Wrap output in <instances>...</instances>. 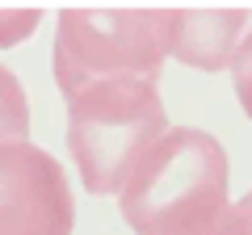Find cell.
Here are the masks:
<instances>
[{
  "label": "cell",
  "mask_w": 252,
  "mask_h": 235,
  "mask_svg": "<svg viewBox=\"0 0 252 235\" xmlns=\"http://www.w3.org/2000/svg\"><path fill=\"white\" fill-rule=\"evenodd\" d=\"M227 206V151L193 126L164 130L122 185V218L135 235H198Z\"/></svg>",
  "instance_id": "cell-1"
},
{
  "label": "cell",
  "mask_w": 252,
  "mask_h": 235,
  "mask_svg": "<svg viewBox=\"0 0 252 235\" xmlns=\"http://www.w3.org/2000/svg\"><path fill=\"white\" fill-rule=\"evenodd\" d=\"M164 130L168 114L147 80H101L67 97V147L89 193H122Z\"/></svg>",
  "instance_id": "cell-2"
},
{
  "label": "cell",
  "mask_w": 252,
  "mask_h": 235,
  "mask_svg": "<svg viewBox=\"0 0 252 235\" xmlns=\"http://www.w3.org/2000/svg\"><path fill=\"white\" fill-rule=\"evenodd\" d=\"M172 9H63L55 84L63 97L101 80H160Z\"/></svg>",
  "instance_id": "cell-3"
},
{
  "label": "cell",
  "mask_w": 252,
  "mask_h": 235,
  "mask_svg": "<svg viewBox=\"0 0 252 235\" xmlns=\"http://www.w3.org/2000/svg\"><path fill=\"white\" fill-rule=\"evenodd\" d=\"M76 206L67 172L51 151L26 143L0 147V235H72Z\"/></svg>",
  "instance_id": "cell-4"
},
{
  "label": "cell",
  "mask_w": 252,
  "mask_h": 235,
  "mask_svg": "<svg viewBox=\"0 0 252 235\" xmlns=\"http://www.w3.org/2000/svg\"><path fill=\"white\" fill-rule=\"evenodd\" d=\"M244 9H172L168 17V55L198 72H223L248 26Z\"/></svg>",
  "instance_id": "cell-5"
},
{
  "label": "cell",
  "mask_w": 252,
  "mask_h": 235,
  "mask_svg": "<svg viewBox=\"0 0 252 235\" xmlns=\"http://www.w3.org/2000/svg\"><path fill=\"white\" fill-rule=\"evenodd\" d=\"M30 135V105H26V88L21 80L0 67V147L4 143H26Z\"/></svg>",
  "instance_id": "cell-6"
},
{
  "label": "cell",
  "mask_w": 252,
  "mask_h": 235,
  "mask_svg": "<svg viewBox=\"0 0 252 235\" xmlns=\"http://www.w3.org/2000/svg\"><path fill=\"white\" fill-rule=\"evenodd\" d=\"M231 84H235V97H240V109L252 118V21H248V38H240L231 55Z\"/></svg>",
  "instance_id": "cell-7"
},
{
  "label": "cell",
  "mask_w": 252,
  "mask_h": 235,
  "mask_svg": "<svg viewBox=\"0 0 252 235\" xmlns=\"http://www.w3.org/2000/svg\"><path fill=\"white\" fill-rule=\"evenodd\" d=\"M42 21L38 9H0V46H17L34 34V26Z\"/></svg>",
  "instance_id": "cell-8"
},
{
  "label": "cell",
  "mask_w": 252,
  "mask_h": 235,
  "mask_svg": "<svg viewBox=\"0 0 252 235\" xmlns=\"http://www.w3.org/2000/svg\"><path fill=\"white\" fill-rule=\"evenodd\" d=\"M231 218H235V231L240 235H252V193H244V202L231 206Z\"/></svg>",
  "instance_id": "cell-9"
},
{
  "label": "cell",
  "mask_w": 252,
  "mask_h": 235,
  "mask_svg": "<svg viewBox=\"0 0 252 235\" xmlns=\"http://www.w3.org/2000/svg\"><path fill=\"white\" fill-rule=\"evenodd\" d=\"M198 235H240V231H235V218H231V206H227L223 214L206 227V231H198Z\"/></svg>",
  "instance_id": "cell-10"
}]
</instances>
